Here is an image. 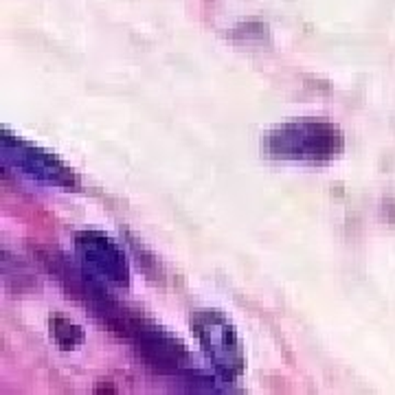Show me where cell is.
Instances as JSON below:
<instances>
[{"mask_svg": "<svg viewBox=\"0 0 395 395\" xmlns=\"http://www.w3.org/2000/svg\"><path fill=\"white\" fill-rule=\"evenodd\" d=\"M343 152L341 130L316 119H298L266 134V154L277 161L327 163Z\"/></svg>", "mask_w": 395, "mask_h": 395, "instance_id": "6da1fadb", "label": "cell"}, {"mask_svg": "<svg viewBox=\"0 0 395 395\" xmlns=\"http://www.w3.org/2000/svg\"><path fill=\"white\" fill-rule=\"evenodd\" d=\"M196 336L200 341L207 361L213 365L215 374L226 382H235L244 374V350L239 343L235 327L218 310H200L191 318Z\"/></svg>", "mask_w": 395, "mask_h": 395, "instance_id": "7a4b0ae2", "label": "cell"}, {"mask_svg": "<svg viewBox=\"0 0 395 395\" xmlns=\"http://www.w3.org/2000/svg\"><path fill=\"white\" fill-rule=\"evenodd\" d=\"M3 154L5 161L11 163L18 172L27 174L33 181H42L57 187H75V176L66 165L59 163L51 152H44L40 148L25 143L5 134L3 139Z\"/></svg>", "mask_w": 395, "mask_h": 395, "instance_id": "3957f363", "label": "cell"}, {"mask_svg": "<svg viewBox=\"0 0 395 395\" xmlns=\"http://www.w3.org/2000/svg\"><path fill=\"white\" fill-rule=\"evenodd\" d=\"M75 248H77V255L83 261V266L90 268L92 272H97L101 279L117 285H128L130 281L128 261L121 253V248L108 235L97 231L77 233Z\"/></svg>", "mask_w": 395, "mask_h": 395, "instance_id": "277c9868", "label": "cell"}, {"mask_svg": "<svg viewBox=\"0 0 395 395\" xmlns=\"http://www.w3.org/2000/svg\"><path fill=\"white\" fill-rule=\"evenodd\" d=\"M51 336L62 350H75V347L83 343V332L75 323H70L68 318H62V316L51 318Z\"/></svg>", "mask_w": 395, "mask_h": 395, "instance_id": "5b68a950", "label": "cell"}]
</instances>
